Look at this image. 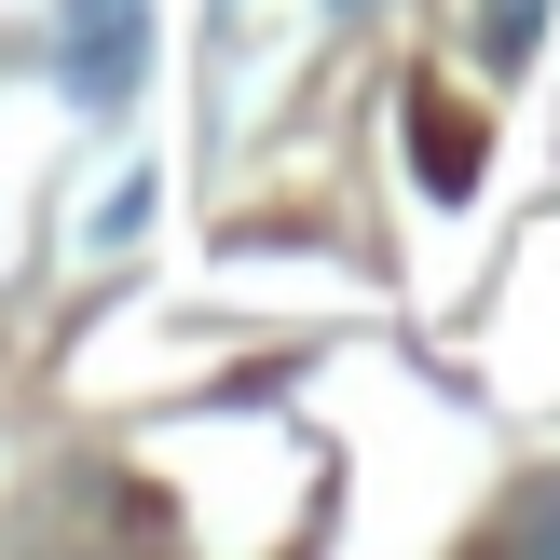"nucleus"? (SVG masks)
I'll return each mask as SVG.
<instances>
[{
    "mask_svg": "<svg viewBox=\"0 0 560 560\" xmlns=\"http://www.w3.org/2000/svg\"><path fill=\"white\" fill-rule=\"evenodd\" d=\"M506 547H534V560H560V479H534V506L506 520Z\"/></svg>",
    "mask_w": 560,
    "mask_h": 560,
    "instance_id": "20e7f679",
    "label": "nucleus"
},
{
    "mask_svg": "<svg viewBox=\"0 0 560 560\" xmlns=\"http://www.w3.org/2000/svg\"><path fill=\"white\" fill-rule=\"evenodd\" d=\"M534 42H547V0H479V55L492 69H520Z\"/></svg>",
    "mask_w": 560,
    "mask_h": 560,
    "instance_id": "f03ea898",
    "label": "nucleus"
},
{
    "mask_svg": "<svg viewBox=\"0 0 560 560\" xmlns=\"http://www.w3.org/2000/svg\"><path fill=\"white\" fill-rule=\"evenodd\" d=\"M342 14H370V0H342Z\"/></svg>",
    "mask_w": 560,
    "mask_h": 560,
    "instance_id": "39448f33",
    "label": "nucleus"
},
{
    "mask_svg": "<svg viewBox=\"0 0 560 560\" xmlns=\"http://www.w3.org/2000/svg\"><path fill=\"white\" fill-rule=\"evenodd\" d=\"M55 82H69V109L109 124L151 82V0H55Z\"/></svg>",
    "mask_w": 560,
    "mask_h": 560,
    "instance_id": "f257e3e1",
    "label": "nucleus"
},
{
    "mask_svg": "<svg viewBox=\"0 0 560 560\" xmlns=\"http://www.w3.org/2000/svg\"><path fill=\"white\" fill-rule=\"evenodd\" d=\"M465 178H479V137L452 109H424V191H465Z\"/></svg>",
    "mask_w": 560,
    "mask_h": 560,
    "instance_id": "7ed1b4c3",
    "label": "nucleus"
}]
</instances>
